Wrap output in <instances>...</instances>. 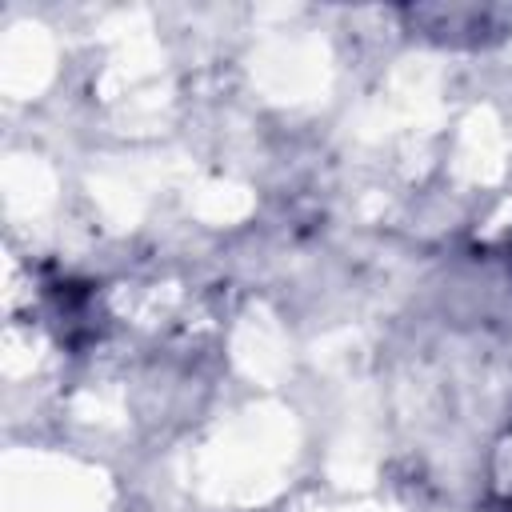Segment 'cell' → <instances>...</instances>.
I'll return each mask as SVG.
<instances>
[{"mask_svg": "<svg viewBox=\"0 0 512 512\" xmlns=\"http://www.w3.org/2000/svg\"><path fill=\"white\" fill-rule=\"evenodd\" d=\"M412 20L424 28V32H432V36H440V40H484L488 32H504V20H508V12L504 8H480V4H452V8H416L412 12Z\"/></svg>", "mask_w": 512, "mask_h": 512, "instance_id": "obj_1", "label": "cell"}, {"mask_svg": "<svg viewBox=\"0 0 512 512\" xmlns=\"http://www.w3.org/2000/svg\"><path fill=\"white\" fill-rule=\"evenodd\" d=\"M496 492L512 504V436L500 444V452H496Z\"/></svg>", "mask_w": 512, "mask_h": 512, "instance_id": "obj_2", "label": "cell"}]
</instances>
